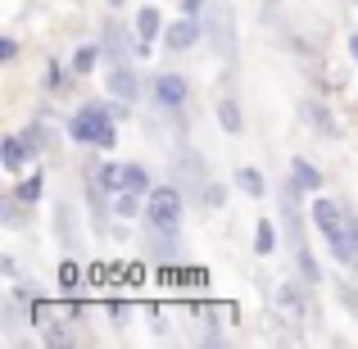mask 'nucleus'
Listing matches in <instances>:
<instances>
[{
	"mask_svg": "<svg viewBox=\"0 0 358 349\" xmlns=\"http://www.w3.org/2000/svg\"><path fill=\"white\" fill-rule=\"evenodd\" d=\"M313 227L327 236V250L336 263H358V218H345L331 200H313Z\"/></svg>",
	"mask_w": 358,
	"mask_h": 349,
	"instance_id": "nucleus-1",
	"label": "nucleus"
},
{
	"mask_svg": "<svg viewBox=\"0 0 358 349\" xmlns=\"http://www.w3.org/2000/svg\"><path fill=\"white\" fill-rule=\"evenodd\" d=\"M69 136L82 141V145H96V150H109L114 145V118H109L105 105H82L69 122Z\"/></svg>",
	"mask_w": 358,
	"mask_h": 349,
	"instance_id": "nucleus-2",
	"label": "nucleus"
},
{
	"mask_svg": "<svg viewBox=\"0 0 358 349\" xmlns=\"http://www.w3.org/2000/svg\"><path fill=\"white\" fill-rule=\"evenodd\" d=\"M182 191L177 186H155L150 191V200H145V222L155 232H164V236H173L177 227H182Z\"/></svg>",
	"mask_w": 358,
	"mask_h": 349,
	"instance_id": "nucleus-3",
	"label": "nucleus"
},
{
	"mask_svg": "<svg viewBox=\"0 0 358 349\" xmlns=\"http://www.w3.org/2000/svg\"><path fill=\"white\" fill-rule=\"evenodd\" d=\"M204 36L213 41V50H218L222 59H236V23H231V5H227V0H209Z\"/></svg>",
	"mask_w": 358,
	"mask_h": 349,
	"instance_id": "nucleus-4",
	"label": "nucleus"
},
{
	"mask_svg": "<svg viewBox=\"0 0 358 349\" xmlns=\"http://www.w3.org/2000/svg\"><path fill=\"white\" fill-rule=\"evenodd\" d=\"M200 36H204V23L186 14V18H177V23L164 32V45H168V50H191V45L200 41Z\"/></svg>",
	"mask_w": 358,
	"mask_h": 349,
	"instance_id": "nucleus-5",
	"label": "nucleus"
},
{
	"mask_svg": "<svg viewBox=\"0 0 358 349\" xmlns=\"http://www.w3.org/2000/svg\"><path fill=\"white\" fill-rule=\"evenodd\" d=\"M155 100H159V109H182L186 105V82L177 78V73H159L155 78Z\"/></svg>",
	"mask_w": 358,
	"mask_h": 349,
	"instance_id": "nucleus-6",
	"label": "nucleus"
},
{
	"mask_svg": "<svg viewBox=\"0 0 358 349\" xmlns=\"http://www.w3.org/2000/svg\"><path fill=\"white\" fill-rule=\"evenodd\" d=\"M32 155H36V150H32V141H27V136H5V141H0V164H5L9 173H18Z\"/></svg>",
	"mask_w": 358,
	"mask_h": 349,
	"instance_id": "nucleus-7",
	"label": "nucleus"
},
{
	"mask_svg": "<svg viewBox=\"0 0 358 349\" xmlns=\"http://www.w3.org/2000/svg\"><path fill=\"white\" fill-rule=\"evenodd\" d=\"M109 96H118L122 105L136 100V73H131L127 64H109Z\"/></svg>",
	"mask_w": 358,
	"mask_h": 349,
	"instance_id": "nucleus-8",
	"label": "nucleus"
},
{
	"mask_svg": "<svg viewBox=\"0 0 358 349\" xmlns=\"http://www.w3.org/2000/svg\"><path fill=\"white\" fill-rule=\"evenodd\" d=\"M159 32H164V18H159L155 5H145V9L136 14V45H141V50H150V41H155Z\"/></svg>",
	"mask_w": 358,
	"mask_h": 349,
	"instance_id": "nucleus-9",
	"label": "nucleus"
},
{
	"mask_svg": "<svg viewBox=\"0 0 358 349\" xmlns=\"http://www.w3.org/2000/svg\"><path fill=\"white\" fill-rule=\"evenodd\" d=\"M290 182H295L299 191H322V173H317L308 159H290Z\"/></svg>",
	"mask_w": 358,
	"mask_h": 349,
	"instance_id": "nucleus-10",
	"label": "nucleus"
},
{
	"mask_svg": "<svg viewBox=\"0 0 358 349\" xmlns=\"http://www.w3.org/2000/svg\"><path fill=\"white\" fill-rule=\"evenodd\" d=\"M299 109H304V118L313 122L322 136H336V118H331V109H327V105H317V100H304Z\"/></svg>",
	"mask_w": 358,
	"mask_h": 349,
	"instance_id": "nucleus-11",
	"label": "nucleus"
},
{
	"mask_svg": "<svg viewBox=\"0 0 358 349\" xmlns=\"http://www.w3.org/2000/svg\"><path fill=\"white\" fill-rule=\"evenodd\" d=\"M122 191H136V195L155 191V186H150V173L141 164H122Z\"/></svg>",
	"mask_w": 358,
	"mask_h": 349,
	"instance_id": "nucleus-12",
	"label": "nucleus"
},
{
	"mask_svg": "<svg viewBox=\"0 0 358 349\" xmlns=\"http://www.w3.org/2000/svg\"><path fill=\"white\" fill-rule=\"evenodd\" d=\"M236 186H241L245 195H254V200H259V195L268 191V182H263L259 168H236Z\"/></svg>",
	"mask_w": 358,
	"mask_h": 349,
	"instance_id": "nucleus-13",
	"label": "nucleus"
},
{
	"mask_svg": "<svg viewBox=\"0 0 358 349\" xmlns=\"http://www.w3.org/2000/svg\"><path fill=\"white\" fill-rule=\"evenodd\" d=\"M218 122H222V131H231V136H236V131L245 127V118H241V105H236V100H218Z\"/></svg>",
	"mask_w": 358,
	"mask_h": 349,
	"instance_id": "nucleus-14",
	"label": "nucleus"
},
{
	"mask_svg": "<svg viewBox=\"0 0 358 349\" xmlns=\"http://www.w3.org/2000/svg\"><path fill=\"white\" fill-rule=\"evenodd\" d=\"M14 195H18V200H23V204H36V200H41V195H45V182H41V173L23 177V182L14 186Z\"/></svg>",
	"mask_w": 358,
	"mask_h": 349,
	"instance_id": "nucleus-15",
	"label": "nucleus"
},
{
	"mask_svg": "<svg viewBox=\"0 0 358 349\" xmlns=\"http://www.w3.org/2000/svg\"><path fill=\"white\" fill-rule=\"evenodd\" d=\"M96 177H100V186H105L109 195H118V191H122V164H100V168H96Z\"/></svg>",
	"mask_w": 358,
	"mask_h": 349,
	"instance_id": "nucleus-16",
	"label": "nucleus"
},
{
	"mask_svg": "<svg viewBox=\"0 0 358 349\" xmlns=\"http://www.w3.org/2000/svg\"><path fill=\"white\" fill-rule=\"evenodd\" d=\"M254 250H259V254L277 250V232H272V222H259V227H254Z\"/></svg>",
	"mask_w": 358,
	"mask_h": 349,
	"instance_id": "nucleus-17",
	"label": "nucleus"
},
{
	"mask_svg": "<svg viewBox=\"0 0 358 349\" xmlns=\"http://www.w3.org/2000/svg\"><path fill=\"white\" fill-rule=\"evenodd\" d=\"M96 59H100L96 45H82V50L73 55V73H91V69H96Z\"/></svg>",
	"mask_w": 358,
	"mask_h": 349,
	"instance_id": "nucleus-18",
	"label": "nucleus"
},
{
	"mask_svg": "<svg viewBox=\"0 0 358 349\" xmlns=\"http://www.w3.org/2000/svg\"><path fill=\"white\" fill-rule=\"evenodd\" d=\"M18 195H9V200H0V218H5V227H18V222H23V213H18Z\"/></svg>",
	"mask_w": 358,
	"mask_h": 349,
	"instance_id": "nucleus-19",
	"label": "nucleus"
},
{
	"mask_svg": "<svg viewBox=\"0 0 358 349\" xmlns=\"http://www.w3.org/2000/svg\"><path fill=\"white\" fill-rule=\"evenodd\" d=\"M59 286L69 290V295L82 286V268H78V263H64V268H59Z\"/></svg>",
	"mask_w": 358,
	"mask_h": 349,
	"instance_id": "nucleus-20",
	"label": "nucleus"
},
{
	"mask_svg": "<svg viewBox=\"0 0 358 349\" xmlns=\"http://www.w3.org/2000/svg\"><path fill=\"white\" fill-rule=\"evenodd\" d=\"M105 50H109V59L114 64H122V27H105Z\"/></svg>",
	"mask_w": 358,
	"mask_h": 349,
	"instance_id": "nucleus-21",
	"label": "nucleus"
},
{
	"mask_svg": "<svg viewBox=\"0 0 358 349\" xmlns=\"http://www.w3.org/2000/svg\"><path fill=\"white\" fill-rule=\"evenodd\" d=\"M336 295H341V299H345V308H350V313L358 318V295H354L350 281H336Z\"/></svg>",
	"mask_w": 358,
	"mask_h": 349,
	"instance_id": "nucleus-22",
	"label": "nucleus"
},
{
	"mask_svg": "<svg viewBox=\"0 0 358 349\" xmlns=\"http://www.w3.org/2000/svg\"><path fill=\"white\" fill-rule=\"evenodd\" d=\"M182 9H186V14L195 18V14H200V0H182Z\"/></svg>",
	"mask_w": 358,
	"mask_h": 349,
	"instance_id": "nucleus-23",
	"label": "nucleus"
},
{
	"mask_svg": "<svg viewBox=\"0 0 358 349\" xmlns=\"http://www.w3.org/2000/svg\"><path fill=\"white\" fill-rule=\"evenodd\" d=\"M350 55H354V59H358V36H350Z\"/></svg>",
	"mask_w": 358,
	"mask_h": 349,
	"instance_id": "nucleus-24",
	"label": "nucleus"
},
{
	"mask_svg": "<svg viewBox=\"0 0 358 349\" xmlns=\"http://www.w3.org/2000/svg\"><path fill=\"white\" fill-rule=\"evenodd\" d=\"M109 5H122V0H109Z\"/></svg>",
	"mask_w": 358,
	"mask_h": 349,
	"instance_id": "nucleus-25",
	"label": "nucleus"
}]
</instances>
